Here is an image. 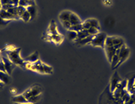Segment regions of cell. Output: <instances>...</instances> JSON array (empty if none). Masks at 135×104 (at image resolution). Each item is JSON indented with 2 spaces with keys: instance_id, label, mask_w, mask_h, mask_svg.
I'll list each match as a JSON object with an SVG mask.
<instances>
[{
  "instance_id": "cell-1",
  "label": "cell",
  "mask_w": 135,
  "mask_h": 104,
  "mask_svg": "<svg viewBox=\"0 0 135 104\" xmlns=\"http://www.w3.org/2000/svg\"><path fill=\"white\" fill-rule=\"evenodd\" d=\"M26 69L30 70L34 72H36L40 74H46V75H50L53 73V68L51 66L45 64L40 60H38L37 62L34 63L27 62Z\"/></svg>"
},
{
  "instance_id": "cell-2",
  "label": "cell",
  "mask_w": 135,
  "mask_h": 104,
  "mask_svg": "<svg viewBox=\"0 0 135 104\" xmlns=\"http://www.w3.org/2000/svg\"><path fill=\"white\" fill-rule=\"evenodd\" d=\"M9 57V59L13 62L15 65L19 66L20 68H22L24 70H26L27 62H25L24 59H22L20 57V51L21 48L15 47V49L12 50H2Z\"/></svg>"
},
{
  "instance_id": "cell-3",
  "label": "cell",
  "mask_w": 135,
  "mask_h": 104,
  "mask_svg": "<svg viewBox=\"0 0 135 104\" xmlns=\"http://www.w3.org/2000/svg\"><path fill=\"white\" fill-rule=\"evenodd\" d=\"M99 104H124L122 98H115L110 91L109 84L99 97Z\"/></svg>"
},
{
  "instance_id": "cell-4",
  "label": "cell",
  "mask_w": 135,
  "mask_h": 104,
  "mask_svg": "<svg viewBox=\"0 0 135 104\" xmlns=\"http://www.w3.org/2000/svg\"><path fill=\"white\" fill-rule=\"evenodd\" d=\"M43 92V88L40 84H34L30 86L27 90L24 92L22 95L28 100L30 97L42 95Z\"/></svg>"
},
{
  "instance_id": "cell-5",
  "label": "cell",
  "mask_w": 135,
  "mask_h": 104,
  "mask_svg": "<svg viewBox=\"0 0 135 104\" xmlns=\"http://www.w3.org/2000/svg\"><path fill=\"white\" fill-rule=\"evenodd\" d=\"M107 37V35L105 32H99L94 37V38L89 44L94 47H100L104 49Z\"/></svg>"
},
{
  "instance_id": "cell-6",
  "label": "cell",
  "mask_w": 135,
  "mask_h": 104,
  "mask_svg": "<svg viewBox=\"0 0 135 104\" xmlns=\"http://www.w3.org/2000/svg\"><path fill=\"white\" fill-rule=\"evenodd\" d=\"M2 61L4 62V68H5L6 72L11 76L12 71L17 67V65H15L13 62L9 59L7 54L3 51H2Z\"/></svg>"
},
{
  "instance_id": "cell-7",
  "label": "cell",
  "mask_w": 135,
  "mask_h": 104,
  "mask_svg": "<svg viewBox=\"0 0 135 104\" xmlns=\"http://www.w3.org/2000/svg\"><path fill=\"white\" fill-rule=\"evenodd\" d=\"M130 54V49L125 44H124L122 46V47L120 48L119 53V62L117 65V68L119 66L122 65V63L124 62H125L126 60H127V58L129 57Z\"/></svg>"
},
{
  "instance_id": "cell-8",
  "label": "cell",
  "mask_w": 135,
  "mask_h": 104,
  "mask_svg": "<svg viewBox=\"0 0 135 104\" xmlns=\"http://www.w3.org/2000/svg\"><path fill=\"white\" fill-rule=\"evenodd\" d=\"M122 81V78L120 77L119 75L118 74L117 71L114 72V74L112 75V78H111V81H110V91L112 93H113L115 91V89L117 88V85Z\"/></svg>"
},
{
  "instance_id": "cell-9",
  "label": "cell",
  "mask_w": 135,
  "mask_h": 104,
  "mask_svg": "<svg viewBox=\"0 0 135 104\" xmlns=\"http://www.w3.org/2000/svg\"><path fill=\"white\" fill-rule=\"evenodd\" d=\"M45 40H50V41L54 42L56 44H61L64 39L63 35H61L60 34H55V35H51V34H46V37L45 38Z\"/></svg>"
},
{
  "instance_id": "cell-10",
  "label": "cell",
  "mask_w": 135,
  "mask_h": 104,
  "mask_svg": "<svg viewBox=\"0 0 135 104\" xmlns=\"http://www.w3.org/2000/svg\"><path fill=\"white\" fill-rule=\"evenodd\" d=\"M0 17L4 19H6V20H17V19H20L18 16L13 15V14L9 13V12L4 10L3 9H0Z\"/></svg>"
},
{
  "instance_id": "cell-11",
  "label": "cell",
  "mask_w": 135,
  "mask_h": 104,
  "mask_svg": "<svg viewBox=\"0 0 135 104\" xmlns=\"http://www.w3.org/2000/svg\"><path fill=\"white\" fill-rule=\"evenodd\" d=\"M135 81V74L130 76L127 78V90L131 95L135 94V88H134V84Z\"/></svg>"
},
{
  "instance_id": "cell-12",
  "label": "cell",
  "mask_w": 135,
  "mask_h": 104,
  "mask_svg": "<svg viewBox=\"0 0 135 104\" xmlns=\"http://www.w3.org/2000/svg\"><path fill=\"white\" fill-rule=\"evenodd\" d=\"M94 35H89V36L86 37V38L82 39H78V40H75L74 41V44L77 46V47H82L84 46L86 44H90L91 43V40L94 38Z\"/></svg>"
},
{
  "instance_id": "cell-13",
  "label": "cell",
  "mask_w": 135,
  "mask_h": 104,
  "mask_svg": "<svg viewBox=\"0 0 135 104\" xmlns=\"http://www.w3.org/2000/svg\"><path fill=\"white\" fill-rule=\"evenodd\" d=\"M104 49L105 50V52H106V55H107L108 61L111 63L112 57L116 54L117 49H115L114 47H108V46H104Z\"/></svg>"
},
{
  "instance_id": "cell-14",
  "label": "cell",
  "mask_w": 135,
  "mask_h": 104,
  "mask_svg": "<svg viewBox=\"0 0 135 104\" xmlns=\"http://www.w3.org/2000/svg\"><path fill=\"white\" fill-rule=\"evenodd\" d=\"M0 81L5 85H9L12 82V78L10 75H9L7 72L0 71Z\"/></svg>"
},
{
  "instance_id": "cell-15",
  "label": "cell",
  "mask_w": 135,
  "mask_h": 104,
  "mask_svg": "<svg viewBox=\"0 0 135 104\" xmlns=\"http://www.w3.org/2000/svg\"><path fill=\"white\" fill-rule=\"evenodd\" d=\"M12 101L15 103H29L28 100L22 94L17 95L12 98Z\"/></svg>"
},
{
  "instance_id": "cell-16",
  "label": "cell",
  "mask_w": 135,
  "mask_h": 104,
  "mask_svg": "<svg viewBox=\"0 0 135 104\" xmlns=\"http://www.w3.org/2000/svg\"><path fill=\"white\" fill-rule=\"evenodd\" d=\"M112 43L115 49H119L124 44V39L119 37H112Z\"/></svg>"
},
{
  "instance_id": "cell-17",
  "label": "cell",
  "mask_w": 135,
  "mask_h": 104,
  "mask_svg": "<svg viewBox=\"0 0 135 104\" xmlns=\"http://www.w3.org/2000/svg\"><path fill=\"white\" fill-rule=\"evenodd\" d=\"M39 53L37 51H35L33 53H32L30 55L27 56L26 58H25L24 60L25 61V62H30V63H34V62H37V60H40L39 59Z\"/></svg>"
},
{
  "instance_id": "cell-18",
  "label": "cell",
  "mask_w": 135,
  "mask_h": 104,
  "mask_svg": "<svg viewBox=\"0 0 135 104\" xmlns=\"http://www.w3.org/2000/svg\"><path fill=\"white\" fill-rule=\"evenodd\" d=\"M47 34H51V35H55V34H59L57 30V26H56V24H55L54 20H52L51 22H50L49 28H48V29H47Z\"/></svg>"
},
{
  "instance_id": "cell-19",
  "label": "cell",
  "mask_w": 135,
  "mask_h": 104,
  "mask_svg": "<svg viewBox=\"0 0 135 104\" xmlns=\"http://www.w3.org/2000/svg\"><path fill=\"white\" fill-rule=\"evenodd\" d=\"M69 22L71 24V25H74V24H78L82 23V21L80 19L76 14L72 12L70 16V19H69Z\"/></svg>"
},
{
  "instance_id": "cell-20",
  "label": "cell",
  "mask_w": 135,
  "mask_h": 104,
  "mask_svg": "<svg viewBox=\"0 0 135 104\" xmlns=\"http://www.w3.org/2000/svg\"><path fill=\"white\" fill-rule=\"evenodd\" d=\"M71 12L68 10H65L62 11V12H60L59 16H58V18L60 19V22H63V21H69L70 19V16L71 14Z\"/></svg>"
},
{
  "instance_id": "cell-21",
  "label": "cell",
  "mask_w": 135,
  "mask_h": 104,
  "mask_svg": "<svg viewBox=\"0 0 135 104\" xmlns=\"http://www.w3.org/2000/svg\"><path fill=\"white\" fill-rule=\"evenodd\" d=\"M27 10L28 11V12L30 13V16H31V19L35 18V17L37 15V8L35 5L29 6L27 7Z\"/></svg>"
},
{
  "instance_id": "cell-22",
  "label": "cell",
  "mask_w": 135,
  "mask_h": 104,
  "mask_svg": "<svg viewBox=\"0 0 135 104\" xmlns=\"http://www.w3.org/2000/svg\"><path fill=\"white\" fill-rule=\"evenodd\" d=\"M66 34H67V37L68 39H70L71 41H75L78 37V32L72 31V30H68Z\"/></svg>"
},
{
  "instance_id": "cell-23",
  "label": "cell",
  "mask_w": 135,
  "mask_h": 104,
  "mask_svg": "<svg viewBox=\"0 0 135 104\" xmlns=\"http://www.w3.org/2000/svg\"><path fill=\"white\" fill-rule=\"evenodd\" d=\"M119 62V55L115 54L113 57H112V62H111V65H112V70H114L117 68L118 63Z\"/></svg>"
},
{
  "instance_id": "cell-24",
  "label": "cell",
  "mask_w": 135,
  "mask_h": 104,
  "mask_svg": "<svg viewBox=\"0 0 135 104\" xmlns=\"http://www.w3.org/2000/svg\"><path fill=\"white\" fill-rule=\"evenodd\" d=\"M90 34L88 33V32L87 29H82L81 31L78 32V37H77V40L78 39H84V38H86V37L89 36ZM75 39V40H76Z\"/></svg>"
},
{
  "instance_id": "cell-25",
  "label": "cell",
  "mask_w": 135,
  "mask_h": 104,
  "mask_svg": "<svg viewBox=\"0 0 135 104\" xmlns=\"http://www.w3.org/2000/svg\"><path fill=\"white\" fill-rule=\"evenodd\" d=\"M86 20L88 21L89 24H91V27H96V28L100 29V24H99V21L97 20L96 19L90 18L86 19Z\"/></svg>"
},
{
  "instance_id": "cell-26",
  "label": "cell",
  "mask_w": 135,
  "mask_h": 104,
  "mask_svg": "<svg viewBox=\"0 0 135 104\" xmlns=\"http://www.w3.org/2000/svg\"><path fill=\"white\" fill-rule=\"evenodd\" d=\"M20 19L22 20H23L25 22H27L30 20H31V16L28 12V11L26 10L22 14V16L20 17Z\"/></svg>"
},
{
  "instance_id": "cell-27",
  "label": "cell",
  "mask_w": 135,
  "mask_h": 104,
  "mask_svg": "<svg viewBox=\"0 0 135 104\" xmlns=\"http://www.w3.org/2000/svg\"><path fill=\"white\" fill-rule=\"evenodd\" d=\"M83 29V26H82V23L78 24H74V25H71L70 29L68 30H72V31H75L76 32L81 31Z\"/></svg>"
},
{
  "instance_id": "cell-28",
  "label": "cell",
  "mask_w": 135,
  "mask_h": 104,
  "mask_svg": "<svg viewBox=\"0 0 135 104\" xmlns=\"http://www.w3.org/2000/svg\"><path fill=\"white\" fill-rule=\"evenodd\" d=\"M41 95L30 97V98L28 99V101L29 103H38L40 102V101L41 100Z\"/></svg>"
},
{
  "instance_id": "cell-29",
  "label": "cell",
  "mask_w": 135,
  "mask_h": 104,
  "mask_svg": "<svg viewBox=\"0 0 135 104\" xmlns=\"http://www.w3.org/2000/svg\"><path fill=\"white\" fill-rule=\"evenodd\" d=\"M7 11L12 14H13V15L18 16L17 15V6H15V4L13 6H12L10 8H9Z\"/></svg>"
},
{
  "instance_id": "cell-30",
  "label": "cell",
  "mask_w": 135,
  "mask_h": 104,
  "mask_svg": "<svg viewBox=\"0 0 135 104\" xmlns=\"http://www.w3.org/2000/svg\"><path fill=\"white\" fill-rule=\"evenodd\" d=\"M99 30H100V29L96 28V27H91L88 29V32L90 35H94V36H95L96 34H97L98 33L100 32Z\"/></svg>"
},
{
  "instance_id": "cell-31",
  "label": "cell",
  "mask_w": 135,
  "mask_h": 104,
  "mask_svg": "<svg viewBox=\"0 0 135 104\" xmlns=\"http://www.w3.org/2000/svg\"><path fill=\"white\" fill-rule=\"evenodd\" d=\"M11 22H12V20H6V19H4L0 17V29L4 28L6 26H7L8 24L10 23Z\"/></svg>"
},
{
  "instance_id": "cell-32",
  "label": "cell",
  "mask_w": 135,
  "mask_h": 104,
  "mask_svg": "<svg viewBox=\"0 0 135 104\" xmlns=\"http://www.w3.org/2000/svg\"><path fill=\"white\" fill-rule=\"evenodd\" d=\"M27 10V7H23V6H17V15L20 18V17L22 16V14Z\"/></svg>"
},
{
  "instance_id": "cell-33",
  "label": "cell",
  "mask_w": 135,
  "mask_h": 104,
  "mask_svg": "<svg viewBox=\"0 0 135 104\" xmlns=\"http://www.w3.org/2000/svg\"><path fill=\"white\" fill-rule=\"evenodd\" d=\"M130 98H131V94H130L128 91L124 94V96H123V97L122 98V101H124V103H127V102Z\"/></svg>"
},
{
  "instance_id": "cell-34",
  "label": "cell",
  "mask_w": 135,
  "mask_h": 104,
  "mask_svg": "<svg viewBox=\"0 0 135 104\" xmlns=\"http://www.w3.org/2000/svg\"><path fill=\"white\" fill-rule=\"evenodd\" d=\"M61 23H62V25L63 26V27L66 29H68V30L71 27V24H70L69 21H63V22H61Z\"/></svg>"
},
{
  "instance_id": "cell-35",
  "label": "cell",
  "mask_w": 135,
  "mask_h": 104,
  "mask_svg": "<svg viewBox=\"0 0 135 104\" xmlns=\"http://www.w3.org/2000/svg\"><path fill=\"white\" fill-rule=\"evenodd\" d=\"M82 26H83V29H87L88 30V29L91 27V24H89L88 21L86 20L84 21L83 22H82Z\"/></svg>"
},
{
  "instance_id": "cell-36",
  "label": "cell",
  "mask_w": 135,
  "mask_h": 104,
  "mask_svg": "<svg viewBox=\"0 0 135 104\" xmlns=\"http://www.w3.org/2000/svg\"><path fill=\"white\" fill-rule=\"evenodd\" d=\"M135 101V94L131 95V98L128 101L127 103H124V104H134Z\"/></svg>"
},
{
  "instance_id": "cell-37",
  "label": "cell",
  "mask_w": 135,
  "mask_h": 104,
  "mask_svg": "<svg viewBox=\"0 0 135 104\" xmlns=\"http://www.w3.org/2000/svg\"><path fill=\"white\" fill-rule=\"evenodd\" d=\"M2 6L5 5V4H14L12 0H0Z\"/></svg>"
},
{
  "instance_id": "cell-38",
  "label": "cell",
  "mask_w": 135,
  "mask_h": 104,
  "mask_svg": "<svg viewBox=\"0 0 135 104\" xmlns=\"http://www.w3.org/2000/svg\"><path fill=\"white\" fill-rule=\"evenodd\" d=\"M0 71H4V72H6L5 68H4V62H3V61L0 62Z\"/></svg>"
},
{
  "instance_id": "cell-39",
  "label": "cell",
  "mask_w": 135,
  "mask_h": 104,
  "mask_svg": "<svg viewBox=\"0 0 135 104\" xmlns=\"http://www.w3.org/2000/svg\"><path fill=\"white\" fill-rule=\"evenodd\" d=\"M103 2H104V4H106V5H111L112 4V0H103Z\"/></svg>"
},
{
  "instance_id": "cell-40",
  "label": "cell",
  "mask_w": 135,
  "mask_h": 104,
  "mask_svg": "<svg viewBox=\"0 0 135 104\" xmlns=\"http://www.w3.org/2000/svg\"><path fill=\"white\" fill-rule=\"evenodd\" d=\"M10 91L12 92V93H17V90H16L15 88H11Z\"/></svg>"
},
{
  "instance_id": "cell-41",
  "label": "cell",
  "mask_w": 135,
  "mask_h": 104,
  "mask_svg": "<svg viewBox=\"0 0 135 104\" xmlns=\"http://www.w3.org/2000/svg\"><path fill=\"white\" fill-rule=\"evenodd\" d=\"M4 85H5V84H4V83H2V81H0V88H2L3 87H4Z\"/></svg>"
},
{
  "instance_id": "cell-42",
  "label": "cell",
  "mask_w": 135,
  "mask_h": 104,
  "mask_svg": "<svg viewBox=\"0 0 135 104\" xmlns=\"http://www.w3.org/2000/svg\"><path fill=\"white\" fill-rule=\"evenodd\" d=\"M2 61V51L0 50V62Z\"/></svg>"
},
{
  "instance_id": "cell-43",
  "label": "cell",
  "mask_w": 135,
  "mask_h": 104,
  "mask_svg": "<svg viewBox=\"0 0 135 104\" xmlns=\"http://www.w3.org/2000/svg\"><path fill=\"white\" fill-rule=\"evenodd\" d=\"M15 104H38V103H15Z\"/></svg>"
},
{
  "instance_id": "cell-44",
  "label": "cell",
  "mask_w": 135,
  "mask_h": 104,
  "mask_svg": "<svg viewBox=\"0 0 135 104\" xmlns=\"http://www.w3.org/2000/svg\"><path fill=\"white\" fill-rule=\"evenodd\" d=\"M2 9V4H1V1H0V9Z\"/></svg>"
},
{
  "instance_id": "cell-45",
  "label": "cell",
  "mask_w": 135,
  "mask_h": 104,
  "mask_svg": "<svg viewBox=\"0 0 135 104\" xmlns=\"http://www.w3.org/2000/svg\"><path fill=\"white\" fill-rule=\"evenodd\" d=\"M134 88H135V81H134Z\"/></svg>"
},
{
  "instance_id": "cell-46",
  "label": "cell",
  "mask_w": 135,
  "mask_h": 104,
  "mask_svg": "<svg viewBox=\"0 0 135 104\" xmlns=\"http://www.w3.org/2000/svg\"><path fill=\"white\" fill-rule=\"evenodd\" d=\"M134 104H135V101H134Z\"/></svg>"
}]
</instances>
